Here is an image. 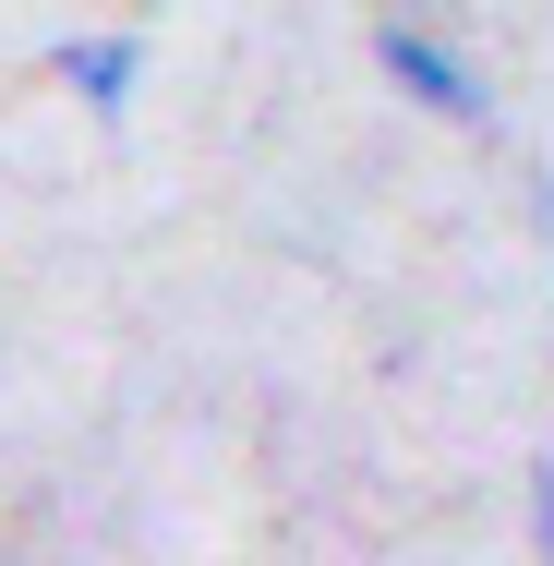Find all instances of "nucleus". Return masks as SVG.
I'll list each match as a JSON object with an SVG mask.
<instances>
[{
    "label": "nucleus",
    "mask_w": 554,
    "mask_h": 566,
    "mask_svg": "<svg viewBox=\"0 0 554 566\" xmlns=\"http://www.w3.org/2000/svg\"><path fill=\"white\" fill-rule=\"evenodd\" d=\"M374 61H386V73H398L435 120H494V97L470 85V61H458V49H435L422 24H386V36H374Z\"/></svg>",
    "instance_id": "f257e3e1"
},
{
    "label": "nucleus",
    "mask_w": 554,
    "mask_h": 566,
    "mask_svg": "<svg viewBox=\"0 0 554 566\" xmlns=\"http://www.w3.org/2000/svg\"><path fill=\"white\" fill-rule=\"evenodd\" d=\"M61 73H73V97L121 109V85H133V36H109V49H97V36H73V49H61Z\"/></svg>",
    "instance_id": "f03ea898"
},
{
    "label": "nucleus",
    "mask_w": 554,
    "mask_h": 566,
    "mask_svg": "<svg viewBox=\"0 0 554 566\" xmlns=\"http://www.w3.org/2000/svg\"><path fill=\"white\" fill-rule=\"evenodd\" d=\"M531 543H543V555H554V458H543V470H531Z\"/></svg>",
    "instance_id": "7ed1b4c3"
}]
</instances>
